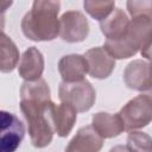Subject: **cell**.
Masks as SVG:
<instances>
[{
  "mask_svg": "<svg viewBox=\"0 0 152 152\" xmlns=\"http://www.w3.org/2000/svg\"><path fill=\"white\" fill-rule=\"evenodd\" d=\"M125 131L132 132L148 126L152 119V99L148 94H140L129 100L116 113Z\"/></svg>",
  "mask_w": 152,
  "mask_h": 152,
  "instance_id": "obj_4",
  "label": "cell"
},
{
  "mask_svg": "<svg viewBox=\"0 0 152 152\" xmlns=\"http://www.w3.org/2000/svg\"><path fill=\"white\" fill-rule=\"evenodd\" d=\"M128 23L129 19L124 10L114 8L106 19L100 21V28L107 39H119L126 33Z\"/></svg>",
  "mask_w": 152,
  "mask_h": 152,
  "instance_id": "obj_14",
  "label": "cell"
},
{
  "mask_svg": "<svg viewBox=\"0 0 152 152\" xmlns=\"http://www.w3.org/2000/svg\"><path fill=\"white\" fill-rule=\"evenodd\" d=\"M127 10L132 18L135 17H152V2L150 0L145 1H127Z\"/></svg>",
  "mask_w": 152,
  "mask_h": 152,
  "instance_id": "obj_19",
  "label": "cell"
},
{
  "mask_svg": "<svg viewBox=\"0 0 152 152\" xmlns=\"http://www.w3.org/2000/svg\"><path fill=\"white\" fill-rule=\"evenodd\" d=\"M58 97L62 103L69 104L76 113H84L94 106L96 91L87 80L72 83L62 81L58 87Z\"/></svg>",
  "mask_w": 152,
  "mask_h": 152,
  "instance_id": "obj_3",
  "label": "cell"
},
{
  "mask_svg": "<svg viewBox=\"0 0 152 152\" xmlns=\"http://www.w3.org/2000/svg\"><path fill=\"white\" fill-rule=\"evenodd\" d=\"M25 137V127L13 113L0 110V152H15Z\"/></svg>",
  "mask_w": 152,
  "mask_h": 152,
  "instance_id": "obj_5",
  "label": "cell"
},
{
  "mask_svg": "<svg viewBox=\"0 0 152 152\" xmlns=\"http://www.w3.org/2000/svg\"><path fill=\"white\" fill-rule=\"evenodd\" d=\"M58 71L63 82L72 83L84 80L88 72V65L82 55H65L58 62Z\"/></svg>",
  "mask_w": 152,
  "mask_h": 152,
  "instance_id": "obj_12",
  "label": "cell"
},
{
  "mask_svg": "<svg viewBox=\"0 0 152 152\" xmlns=\"http://www.w3.org/2000/svg\"><path fill=\"white\" fill-rule=\"evenodd\" d=\"M89 34V23L80 11H66L59 19V36L64 42L80 43Z\"/></svg>",
  "mask_w": 152,
  "mask_h": 152,
  "instance_id": "obj_6",
  "label": "cell"
},
{
  "mask_svg": "<svg viewBox=\"0 0 152 152\" xmlns=\"http://www.w3.org/2000/svg\"><path fill=\"white\" fill-rule=\"evenodd\" d=\"M109 152H128V150L126 148V146L124 145H116L114 147H112L109 150Z\"/></svg>",
  "mask_w": 152,
  "mask_h": 152,
  "instance_id": "obj_21",
  "label": "cell"
},
{
  "mask_svg": "<svg viewBox=\"0 0 152 152\" xmlns=\"http://www.w3.org/2000/svg\"><path fill=\"white\" fill-rule=\"evenodd\" d=\"M5 28V15L4 13H0V32H4Z\"/></svg>",
  "mask_w": 152,
  "mask_h": 152,
  "instance_id": "obj_22",
  "label": "cell"
},
{
  "mask_svg": "<svg viewBox=\"0 0 152 152\" xmlns=\"http://www.w3.org/2000/svg\"><path fill=\"white\" fill-rule=\"evenodd\" d=\"M44 71V56L34 46L28 48L24 51L20 57L18 72L25 81H36L42 78Z\"/></svg>",
  "mask_w": 152,
  "mask_h": 152,
  "instance_id": "obj_11",
  "label": "cell"
},
{
  "mask_svg": "<svg viewBox=\"0 0 152 152\" xmlns=\"http://www.w3.org/2000/svg\"><path fill=\"white\" fill-rule=\"evenodd\" d=\"M12 1H0V13H5L8 7L12 6Z\"/></svg>",
  "mask_w": 152,
  "mask_h": 152,
  "instance_id": "obj_20",
  "label": "cell"
},
{
  "mask_svg": "<svg viewBox=\"0 0 152 152\" xmlns=\"http://www.w3.org/2000/svg\"><path fill=\"white\" fill-rule=\"evenodd\" d=\"M59 1L36 0L21 19L24 36L33 42H50L59 34Z\"/></svg>",
  "mask_w": 152,
  "mask_h": 152,
  "instance_id": "obj_2",
  "label": "cell"
},
{
  "mask_svg": "<svg viewBox=\"0 0 152 152\" xmlns=\"http://www.w3.org/2000/svg\"><path fill=\"white\" fill-rule=\"evenodd\" d=\"M19 62V50L15 43L4 32H0V72H12Z\"/></svg>",
  "mask_w": 152,
  "mask_h": 152,
  "instance_id": "obj_15",
  "label": "cell"
},
{
  "mask_svg": "<svg viewBox=\"0 0 152 152\" xmlns=\"http://www.w3.org/2000/svg\"><path fill=\"white\" fill-rule=\"evenodd\" d=\"M126 148L128 152H152V139L147 133L132 131L128 133Z\"/></svg>",
  "mask_w": 152,
  "mask_h": 152,
  "instance_id": "obj_17",
  "label": "cell"
},
{
  "mask_svg": "<svg viewBox=\"0 0 152 152\" xmlns=\"http://www.w3.org/2000/svg\"><path fill=\"white\" fill-rule=\"evenodd\" d=\"M48 115L53 133H56L61 138L69 135L77 118L76 112L69 104H56L52 101H50L48 104Z\"/></svg>",
  "mask_w": 152,
  "mask_h": 152,
  "instance_id": "obj_7",
  "label": "cell"
},
{
  "mask_svg": "<svg viewBox=\"0 0 152 152\" xmlns=\"http://www.w3.org/2000/svg\"><path fill=\"white\" fill-rule=\"evenodd\" d=\"M86 12L94 19L101 21L106 19L115 8V1H94L87 0L83 2Z\"/></svg>",
  "mask_w": 152,
  "mask_h": 152,
  "instance_id": "obj_18",
  "label": "cell"
},
{
  "mask_svg": "<svg viewBox=\"0 0 152 152\" xmlns=\"http://www.w3.org/2000/svg\"><path fill=\"white\" fill-rule=\"evenodd\" d=\"M102 146L103 139L93 129V127L83 126L69 141L65 152H100Z\"/></svg>",
  "mask_w": 152,
  "mask_h": 152,
  "instance_id": "obj_10",
  "label": "cell"
},
{
  "mask_svg": "<svg viewBox=\"0 0 152 152\" xmlns=\"http://www.w3.org/2000/svg\"><path fill=\"white\" fill-rule=\"evenodd\" d=\"M125 84L137 91H150L151 90V69L150 62L142 59H135L131 62L124 70Z\"/></svg>",
  "mask_w": 152,
  "mask_h": 152,
  "instance_id": "obj_8",
  "label": "cell"
},
{
  "mask_svg": "<svg viewBox=\"0 0 152 152\" xmlns=\"http://www.w3.org/2000/svg\"><path fill=\"white\" fill-rule=\"evenodd\" d=\"M50 95V87L44 78L25 81L20 87V110L27 122L31 142L37 148L48 146L53 137L48 115Z\"/></svg>",
  "mask_w": 152,
  "mask_h": 152,
  "instance_id": "obj_1",
  "label": "cell"
},
{
  "mask_svg": "<svg viewBox=\"0 0 152 152\" xmlns=\"http://www.w3.org/2000/svg\"><path fill=\"white\" fill-rule=\"evenodd\" d=\"M83 57L88 65V72L94 78L104 80L110 76L115 68V61L101 46L89 49Z\"/></svg>",
  "mask_w": 152,
  "mask_h": 152,
  "instance_id": "obj_9",
  "label": "cell"
},
{
  "mask_svg": "<svg viewBox=\"0 0 152 152\" xmlns=\"http://www.w3.org/2000/svg\"><path fill=\"white\" fill-rule=\"evenodd\" d=\"M90 126L102 139H110L118 137L125 131L124 124L119 115L107 112L95 113L91 118Z\"/></svg>",
  "mask_w": 152,
  "mask_h": 152,
  "instance_id": "obj_13",
  "label": "cell"
},
{
  "mask_svg": "<svg viewBox=\"0 0 152 152\" xmlns=\"http://www.w3.org/2000/svg\"><path fill=\"white\" fill-rule=\"evenodd\" d=\"M103 50L115 61L133 57L139 49L124 34L119 39H107L103 44Z\"/></svg>",
  "mask_w": 152,
  "mask_h": 152,
  "instance_id": "obj_16",
  "label": "cell"
}]
</instances>
